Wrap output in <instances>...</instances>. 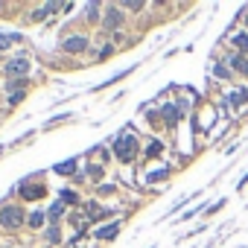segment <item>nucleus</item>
<instances>
[{
	"mask_svg": "<svg viewBox=\"0 0 248 248\" xmlns=\"http://www.w3.org/2000/svg\"><path fill=\"white\" fill-rule=\"evenodd\" d=\"M62 213H64V204H59V202H56V204L50 207V216H53V219H59Z\"/></svg>",
	"mask_w": 248,
	"mask_h": 248,
	"instance_id": "obj_20",
	"label": "nucleus"
},
{
	"mask_svg": "<svg viewBox=\"0 0 248 248\" xmlns=\"http://www.w3.org/2000/svg\"><path fill=\"white\" fill-rule=\"evenodd\" d=\"M96 236H99V239H111V236H117V225H108V228H99V231H96Z\"/></svg>",
	"mask_w": 248,
	"mask_h": 248,
	"instance_id": "obj_11",
	"label": "nucleus"
},
{
	"mask_svg": "<svg viewBox=\"0 0 248 248\" xmlns=\"http://www.w3.org/2000/svg\"><path fill=\"white\" fill-rule=\"evenodd\" d=\"M0 225H3L6 231L24 225V213H21V207H3V210H0Z\"/></svg>",
	"mask_w": 248,
	"mask_h": 248,
	"instance_id": "obj_2",
	"label": "nucleus"
},
{
	"mask_svg": "<svg viewBox=\"0 0 248 248\" xmlns=\"http://www.w3.org/2000/svg\"><path fill=\"white\" fill-rule=\"evenodd\" d=\"M85 12H88V18H91V21H96V12H99V6H96V3H88V6H85Z\"/></svg>",
	"mask_w": 248,
	"mask_h": 248,
	"instance_id": "obj_18",
	"label": "nucleus"
},
{
	"mask_svg": "<svg viewBox=\"0 0 248 248\" xmlns=\"http://www.w3.org/2000/svg\"><path fill=\"white\" fill-rule=\"evenodd\" d=\"M228 102H231V105H242V102H248V91H236V93H231Z\"/></svg>",
	"mask_w": 248,
	"mask_h": 248,
	"instance_id": "obj_9",
	"label": "nucleus"
},
{
	"mask_svg": "<svg viewBox=\"0 0 248 248\" xmlns=\"http://www.w3.org/2000/svg\"><path fill=\"white\" fill-rule=\"evenodd\" d=\"M12 41H18V35H0V50L12 47Z\"/></svg>",
	"mask_w": 248,
	"mask_h": 248,
	"instance_id": "obj_17",
	"label": "nucleus"
},
{
	"mask_svg": "<svg viewBox=\"0 0 248 248\" xmlns=\"http://www.w3.org/2000/svg\"><path fill=\"white\" fill-rule=\"evenodd\" d=\"M233 44H236L239 50H245V53H248V35H245V32H239V35H233Z\"/></svg>",
	"mask_w": 248,
	"mask_h": 248,
	"instance_id": "obj_14",
	"label": "nucleus"
},
{
	"mask_svg": "<svg viewBox=\"0 0 248 248\" xmlns=\"http://www.w3.org/2000/svg\"><path fill=\"white\" fill-rule=\"evenodd\" d=\"M231 64H233V70H239V73L248 76V62H245V56H231Z\"/></svg>",
	"mask_w": 248,
	"mask_h": 248,
	"instance_id": "obj_8",
	"label": "nucleus"
},
{
	"mask_svg": "<svg viewBox=\"0 0 248 248\" xmlns=\"http://www.w3.org/2000/svg\"><path fill=\"white\" fill-rule=\"evenodd\" d=\"M178 117H181V111L175 105H164V120L170 123V126H172V123H178Z\"/></svg>",
	"mask_w": 248,
	"mask_h": 248,
	"instance_id": "obj_6",
	"label": "nucleus"
},
{
	"mask_svg": "<svg viewBox=\"0 0 248 248\" xmlns=\"http://www.w3.org/2000/svg\"><path fill=\"white\" fill-rule=\"evenodd\" d=\"M27 222H30V228H41V225H44V213H38V210H35V213H30V219H27Z\"/></svg>",
	"mask_w": 248,
	"mask_h": 248,
	"instance_id": "obj_12",
	"label": "nucleus"
},
{
	"mask_svg": "<svg viewBox=\"0 0 248 248\" xmlns=\"http://www.w3.org/2000/svg\"><path fill=\"white\" fill-rule=\"evenodd\" d=\"M114 155H117L120 161H132V158H135V138L120 135L117 143H114Z\"/></svg>",
	"mask_w": 248,
	"mask_h": 248,
	"instance_id": "obj_1",
	"label": "nucleus"
},
{
	"mask_svg": "<svg viewBox=\"0 0 248 248\" xmlns=\"http://www.w3.org/2000/svg\"><path fill=\"white\" fill-rule=\"evenodd\" d=\"M21 193H24L27 199H35V196H41V193H44V187H24Z\"/></svg>",
	"mask_w": 248,
	"mask_h": 248,
	"instance_id": "obj_15",
	"label": "nucleus"
},
{
	"mask_svg": "<svg viewBox=\"0 0 248 248\" xmlns=\"http://www.w3.org/2000/svg\"><path fill=\"white\" fill-rule=\"evenodd\" d=\"M30 73V62L27 59H15V62H9V76H27Z\"/></svg>",
	"mask_w": 248,
	"mask_h": 248,
	"instance_id": "obj_4",
	"label": "nucleus"
},
{
	"mask_svg": "<svg viewBox=\"0 0 248 248\" xmlns=\"http://www.w3.org/2000/svg\"><path fill=\"white\" fill-rule=\"evenodd\" d=\"M85 47H88V38H85V35H67L64 44H62L64 53H82Z\"/></svg>",
	"mask_w": 248,
	"mask_h": 248,
	"instance_id": "obj_3",
	"label": "nucleus"
},
{
	"mask_svg": "<svg viewBox=\"0 0 248 248\" xmlns=\"http://www.w3.org/2000/svg\"><path fill=\"white\" fill-rule=\"evenodd\" d=\"M88 216H91V219H99V216H105V210H102L99 204H93V202H91V204H88Z\"/></svg>",
	"mask_w": 248,
	"mask_h": 248,
	"instance_id": "obj_13",
	"label": "nucleus"
},
{
	"mask_svg": "<svg viewBox=\"0 0 248 248\" xmlns=\"http://www.w3.org/2000/svg\"><path fill=\"white\" fill-rule=\"evenodd\" d=\"M161 149H164V143H161V140H152V143L146 146V155H149V158H158Z\"/></svg>",
	"mask_w": 248,
	"mask_h": 248,
	"instance_id": "obj_10",
	"label": "nucleus"
},
{
	"mask_svg": "<svg viewBox=\"0 0 248 248\" xmlns=\"http://www.w3.org/2000/svg\"><path fill=\"white\" fill-rule=\"evenodd\" d=\"M62 199H64V202H76V193H70V190H64V193H62Z\"/></svg>",
	"mask_w": 248,
	"mask_h": 248,
	"instance_id": "obj_22",
	"label": "nucleus"
},
{
	"mask_svg": "<svg viewBox=\"0 0 248 248\" xmlns=\"http://www.w3.org/2000/svg\"><path fill=\"white\" fill-rule=\"evenodd\" d=\"M146 178H149V181H164V178H167V170H158V172H149Z\"/></svg>",
	"mask_w": 248,
	"mask_h": 248,
	"instance_id": "obj_19",
	"label": "nucleus"
},
{
	"mask_svg": "<svg viewBox=\"0 0 248 248\" xmlns=\"http://www.w3.org/2000/svg\"><path fill=\"white\" fill-rule=\"evenodd\" d=\"M126 9H129V12H140L143 3H138V0H135V3H126Z\"/></svg>",
	"mask_w": 248,
	"mask_h": 248,
	"instance_id": "obj_21",
	"label": "nucleus"
},
{
	"mask_svg": "<svg viewBox=\"0 0 248 248\" xmlns=\"http://www.w3.org/2000/svg\"><path fill=\"white\" fill-rule=\"evenodd\" d=\"M56 172H59V175H73V172H76V161L70 158V161H64V164H56Z\"/></svg>",
	"mask_w": 248,
	"mask_h": 248,
	"instance_id": "obj_7",
	"label": "nucleus"
},
{
	"mask_svg": "<svg viewBox=\"0 0 248 248\" xmlns=\"http://www.w3.org/2000/svg\"><path fill=\"white\" fill-rule=\"evenodd\" d=\"M120 24H123L120 9H117V6H108V9H105V27H120Z\"/></svg>",
	"mask_w": 248,
	"mask_h": 248,
	"instance_id": "obj_5",
	"label": "nucleus"
},
{
	"mask_svg": "<svg viewBox=\"0 0 248 248\" xmlns=\"http://www.w3.org/2000/svg\"><path fill=\"white\" fill-rule=\"evenodd\" d=\"M85 172H88L91 178H102V172H105V170H102V167H96V164H91V167H88Z\"/></svg>",
	"mask_w": 248,
	"mask_h": 248,
	"instance_id": "obj_16",
	"label": "nucleus"
}]
</instances>
